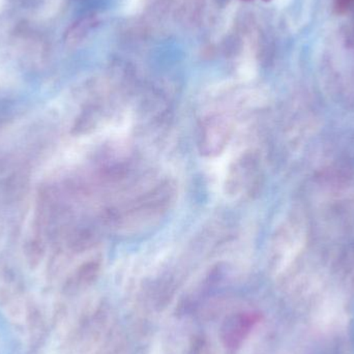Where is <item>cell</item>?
Listing matches in <instances>:
<instances>
[{
    "label": "cell",
    "mask_w": 354,
    "mask_h": 354,
    "mask_svg": "<svg viewBox=\"0 0 354 354\" xmlns=\"http://www.w3.org/2000/svg\"><path fill=\"white\" fill-rule=\"evenodd\" d=\"M255 319V316L252 314H239L227 320L223 328L225 344L233 348L239 346L250 332V328L253 326Z\"/></svg>",
    "instance_id": "6da1fadb"
},
{
    "label": "cell",
    "mask_w": 354,
    "mask_h": 354,
    "mask_svg": "<svg viewBox=\"0 0 354 354\" xmlns=\"http://www.w3.org/2000/svg\"><path fill=\"white\" fill-rule=\"evenodd\" d=\"M353 0H336V10L338 12H343L348 10Z\"/></svg>",
    "instance_id": "7a4b0ae2"
},
{
    "label": "cell",
    "mask_w": 354,
    "mask_h": 354,
    "mask_svg": "<svg viewBox=\"0 0 354 354\" xmlns=\"http://www.w3.org/2000/svg\"><path fill=\"white\" fill-rule=\"evenodd\" d=\"M266 1H268V0H266Z\"/></svg>",
    "instance_id": "3957f363"
}]
</instances>
